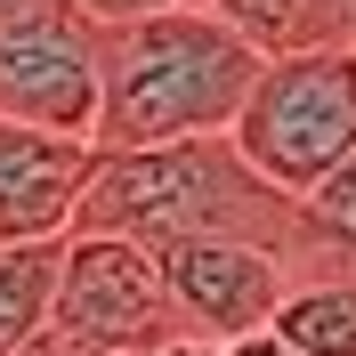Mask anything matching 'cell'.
Returning a JSON list of instances; mask_svg holds the SVG:
<instances>
[{
    "label": "cell",
    "instance_id": "9",
    "mask_svg": "<svg viewBox=\"0 0 356 356\" xmlns=\"http://www.w3.org/2000/svg\"><path fill=\"white\" fill-rule=\"evenodd\" d=\"M267 332L300 356H356V267L291 275V291L267 316Z\"/></svg>",
    "mask_w": 356,
    "mask_h": 356
},
{
    "label": "cell",
    "instance_id": "13",
    "mask_svg": "<svg viewBox=\"0 0 356 356\" xmlns=\"http://www.w3.org/2000/svg\"><path fill=\"white\" fill-rule=\"evenodd\" d=\"M219 356H300V348H284V340L259 324V332H243V340H219Z\"/></svg>",
    "mask_w": 356,
    "mask_h": 356
},
{
    "label": "cell",
    "instance_id": "2",
    "mask_svg": "<svg viewBox=\"0 0 356 356\" xmlns=\"http://www.w3.org/2000/svg\"><path fill=\"white\" fill-rule=\"evenodd\" d=\"M251 81H259V57L202 0L106 24V81H97L89 146L97 154H130V146L219 138V130H235Z\"/></svg>",
    "mask_w": 356,
    "mask_h": 356
},
{
    "label": "cell",
    "instance_id": "8",
    "mask_svg": "<svg viewBox=\"0 0 356 356\" xmlns=\"http://www.w3.org/2000/svg\"><path fill=\"white\" fill-rule=\"evenodd\" d=\"M235 41L275 65V57H308V49H356V0H202Z\"/></svg>",
    "mask_w": 356,
    "mask_h": 356
},
{
    "label": "cell",
    "instance_id": "1",
    "mask_svg": "<svg viewBox=\"0 0 356 356\" xmlns=\"http://www.w3.org/2000/svg\"><path fill=\"white\" fill-rule=\"evenodd\" d=\"M73 227H97V235H130V243H186V235H235V243H267L284 251L300 275L332 267L316 251L308 219H300V195L267 186L235 138H178V146H130V154H89L81 202H73Z\"/></svg>",
    "mask_w": 356,
    "mask_h": 356
},
{
    "label": "cell",
    "instance_id": "6",
    "mask_svg": "<svg viewBox=\"0 0 356 356\" xmlns=\"http://www.w3.org/2000/svg\"><path fill=\"white\" fill-rule=\"evenodd\" d=\"M162 284H170V308L195 340H243L259 332L275 300L291 291L300 267L267 243H235V235H186V243H154Z\"/></svg>",
    "mask_w": 356,
    "mask_h": 356
},
{
    "label": "cell",
    "instance_id": "12",
    "mask_svg": "<svg viewBox=\"0 0 356 356\" xmlns=\"http://www.w3.org/2000/svg\"><path fill=\"white\" fill-rule=\"evenodd\" d=\"M89 24H130V17H154V8H178V0H73Z\"/></svg>",
    "mask_w": 356,
    "mask_h": 356
},
{
    "label": "cell",
    "instance_id": "3",
    "mask_svg": "<svg viewBox=\"0 0 356 356\" xmlns=\"http://www.w3.org/2000/svg\"><path fill=\"white\" fill-rule=\"evenodd\" d=\"M227 138L267 186L308 195L340 154H356V49H308L259 65Z\"/></svg>",
    "mask_w": 356,
    "mask_h": 356
},
{
    "label": "cell",
    "instance_id": "14",
    "mask_svg": "<svg viewBox=\"0 0 356 356\" xmlns=\"http://www.w3.org/2000/svg\"><path fill=\"white\" fill-rule=\"evenodd\" d=\"M154 356H219V340H195V332H178V340H162Z\"/></svg>",
    "mask_w": 356,
    "mask_h": 356
},
{
    "label": "cell",
    "instance_id": "15",
    "mask_svg": "<svg viewBox=\"0 0 356 356\" xmlns=\"http://www.w3.org/2000/svg\"><path fill=\"white\" fill-rule=\"evenodd\" d=\"M0 8H8V0H0Z\"/></svg>",
    "mask_w": 356,
    "mask_h": 356
},
{
    "label": "cell",
    "instance_id": "4",
    "mask_svg": "<svg viewBox=\"0 0 356 356\" xmlns=\"http://www.w3.org/2000/svg\"><path fill=\"white\" fill-rule=\"evenodd\" d=\"M49 324L73 340H97L113 356H154L162 340L186 332L170 308V284H162V259L130 235H97V227H73L57 243Z\"/></svg>",
    "mask_w": 356,
    "mask_h": 356
},
{
    "label": "cell",
    "instance_id": "7",
    "mask_svg": "<svg viewBox=\"0 0 356 356\" xmlns=\"http://www.w3.org/2000/svg\"><path fill=\"white\" fill-rule=\"evenodd\" d=\"M89 138L33 130L0 113V243H57L73 235V202L89 178Z\"/></svg>",
    "mask_w": 356,
    "mask_h": 356
},
{
    "label": "cell",
    "instance_id": "10",
    "mask_svg": "<svg viewBox=\"0 0 356 356\" xmlns=\"http://www.w3.org/2000/svg\"><path fill=\"white\" fill-rule=\"evenodd\" d=\"M65 243V235H57ZM57 243H0V356L49 324V284H57Z\"/></svg>",
    "mask_w": 356,
    "mask_h": 356
},
{
    "label": "cell",
    "instance_id": "11",
    "mask_svg": "<svg viewBox=\"0 0 356 356\" xmlns=\"http://www.w3.org/2000/svg\"><path fill=\"white\" fill-rule=\"evenodd\" d=\"M300 219H308L316 251H324L332 267H356V154H340L332 170L300 195Z\"/></svg>",
    "mask_w": 356,
    "mask_h": 356
},
{
    "label": "cell",
    "instance_id": "5",
    "mask_svg": "<svg viewBox=\"0 0 356 356\" xmlns=\"http://www.w3.org/2000/svg\"><path fill=\"white\" fill-rule=\"evenodd\" d=\"M106 81V24L73 0H8L0 8V113L33 130L89 138Z\"/></svg>",
    "mask_w": 356,
    "mask_h": 356
}]
</instances>
